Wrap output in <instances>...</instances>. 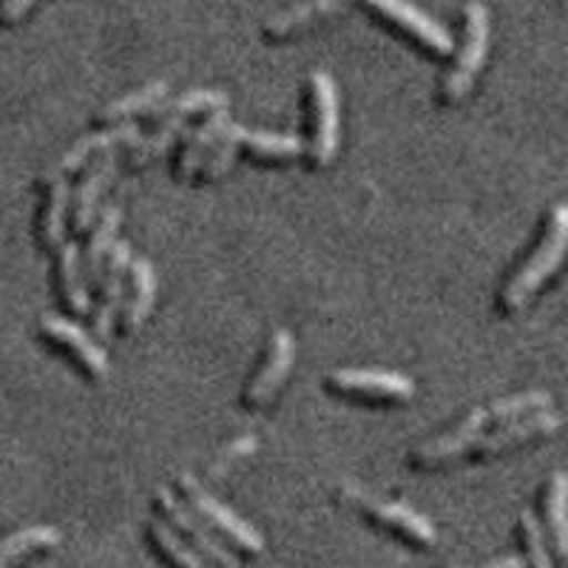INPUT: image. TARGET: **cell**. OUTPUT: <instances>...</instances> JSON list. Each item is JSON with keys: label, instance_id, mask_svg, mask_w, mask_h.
<instances>
[{"label": "cell", "instance_id": "24", "mask_svg": "<svg viewBox=\"0 0 568 568\" xmlns=\"http://www.w3.org/2000/svg\"><path fill=\"white\" fill-rule=\"evenodd\" d=\"M185 120L187 116H182V114L160 116V125H156L154 134L142 136L134 149H131V154H129L131 169H145L149 162H154V160H160V156L169 154L171 145H174V142L182 136V131H185Z\"/></svg>", "mask_w": 568, "mask_h": 568}, {"label": "cell", "instance_id": "16", "mask_svg": "<svg viewBox=\"0 0 568 568\" xmlns=\"http://www.w3.org/2000/svg\"><path fill=\"white\" fill-rule=\"evenodd\" d=\"M142 140V131L136 123H116L114 129L109 131H98V134H89V136H80L74 145L63 154V160L54 165L49 174L52 176H65L71 171L83 169L85 162L91 160L94 154H105V151H114V149H134L136 142Z\"/></svg>", "mask_w": 568, "mask_h": 568}, {"label": "cell", "instance_id": "23", "mask_svg": "<svg viewBox=\"0 0 568 568\" xmlns=\"http://www.w3.org/2000/svg\"><path fill=\"white\" fill-rule=\"evenodd\" d=\"M344 3L347 0H304V3H296V7L273 14L265 23V32L271 38H287V34L298 32V29L313 27L316 20L336 14L338 9H344Z\"/></svg>", "mask_w": 568, "mask_h": 568}, {"label": "cell", "instance_id": "11", "mask_svg": "<svg viewBox=\"0 0 568 568\" xmlns=\"http://www.w3.org/2000/svg\"><path fill=\"white\" fill-rule=\"evenodd\" d=\"M40 333H43L52 344H58V347L69 349V353L83 364V369L89 375H94V378H105V375H109L111 364L105 349L100 347L80 324L71 322V318L45 313V316L40 318Z\"/></svg>", "mask_w": 568, "mask_h": 568}, {"label": "cell", "instance_id": "2", "mask_svg": "<svg viewBox=\"0 0 568 568\" xmlns=\"http://www.w3.org/2000/svg\"><path fill=\"white\" fill-rule=\"evenodd\" d=\"M245 149L256 156H271V160H293L304 151V142L293 134H276V131H256L245 129V125L227 123L216 145L207 154L205 165H202L200 176L202 182H213L225 176L231 165L236 162V154Z\"/></svg>", "mask_w": 568, "mask_h": 568}, {"label": "cell", "instance_id": "4", "mask_svg": "<svg viewBox=\"0 0 568 568\" xmlns=\"http://www.w3.org/2000/svg\"><path fill=\"white\" fill-rule=\"evenodd\" d=\"M338 495H342V500H347V504L358 506V509H362L369 520L387 526V529H393L395 535L407 537V540L415 542V546H435V540H438V535H435V526L429 524L424 515H418L415 509H409L407 504L367 495V491L358 489V486H353V484H344Z\"/></svg>", "mask_w": 568, "mask_h": 568}, {"label": "cell", "instance_id": "7", "mask_svg": "<svg viewBox=\"0 0 568 568\" xmlns=\"http://www.w3.org/2000/svg\"><path fill=\"white\" fill-rule=\"evenodd\" d=\"M313 111H316V134L311 142V156L318 169H327L338 151V85L327 71H313Z\"/></svg>", "mask_w": 568, "mask_h": 568}, {"label": "cell", "instance_id": "9", "mask_svg": "<svg viewBox=\"0 0 568 568\" xmlns=\"http://www.w3.org/2000/svg\"><path fill=\"white\" fill-rule=\"evenodd\" d=\"M367 7L384 14L387 20H393L395 27L413 34L415 40H420L435 54H453V34L446 32V27H440L433 14H426L424 9H418L409 0H367Z\"/></svg>", "mask_w": 568, "mask_h": 568}, {"label": "cell", "instance_id": "14", "mask_svg": "<svg viewBox=\"0 0 568 568\" xmlns=\"http://www.w3.org/2000/svg\"><path fill=\"white\" fill-rule=\"evenodd\" d=\"M131 247L129 242H116L111 247V256L105 262V276L103 284H100V311L94 316V336L100 342H109L111 338V329H114L116 316L123 311V293H125V276H129V267H131Z\"/></svg>", "mask_w": 568, "mask_h": 568}, {"label": "cell", "instance_id": "32", "mask_svg": "<svg viewBox=\"0 0 568 568\" xmlns=\"http://www.w3.org/2000/svg\"><path fill=\"white\" fill-rule=\"evenodd\" d=\"M32 7L34 0H0V23H3V27H12V23H18Z\"/></svg>", "mask_w": 568, "mask_h": 568}, {"label": "cell", "instance_id": "22", "mask_svg": "<svg viewBox=\"0 0 568 568\" xmlns=\"http://www.w3.org/2000/svg\"><path fill=\"white\" fill-rule=\"evenodd\" d=\"M60 542V531L54 526H27L0 540V568H12L20 560L38 555V551L54 549Z\"/></svg>", "mask_w": 568, "mask_h": 568}, {"label": "cell", "instance_id": "13", "mask_svg": "<svg viewBox=\"0 0 568 568\" xmlns=\"http://www.w3.org/2000/svg\"><path fill=\"white\" fill-rule=\"evenodd\" d=\"M116 169H120V156L114 151H105L94 160V165L89 169V174L80 180L78 191L71 196V227L74 233H85L100 213V200H103V191L114 180Z\"/></svg>", "mask_w": 568, "mask_h": 568}, {"label": "cell", "instance_id": "33", "mask_svg": "<svg viewBox=\"0 0 568 568\" xmlns=\"http://www.w3.org/2000/svg\"><path fill=\"white\" fill-rule=\"evenodd\" d=\"M478 568H526V560L524 557H500V560H491L486 562V566H478Z\"/></svg>", "mask_w": 568, "mask_h": 568}, {"label": "cell", "instance_id": "15", "mask_svg": "<svg viewBox=\"0 0 568 568\" xmlns=\"http://www.w3.org/2000/svg\"><path fill=\"white\" fill-rule=\"evenodd\" d=\"M293 362H296V342H293L287 329H276L271 338V353H267L265 364H262V369H258V375L253 378L251 389L245 395L247 407L258 409L271 404L273 395L284 384V378L291 375Z\"/></svg>", "mask_w": 568, "mask_h": 568}, {"label": "cell", "instance_id": "5", "mask_svg": "<svg viewBox=\"0 0 568 568\" xmlns=\"http://www.w3.org/2000/svg\"><path fill=\"white\" fill-rule=\"evenodd\" d=\"M180 486L182 491H185L187 500H191V506L196 509V515L205 517L213 529H220L222 535H225L231 542H236L242 551H247V555H258V551L265 549L262 535H258L247 520H242L240 515H233L222 500H216V497H213L205 486L196 484L191 475H180Z\"/></svg>", "mask_w": 568, "mask_h": 568}, {"label": "cell", "instance_id": "30", "mask_svg": "<svg viewBox=\"0 0 568 568\" xmlns=\"http://www.w3.org/2000/svg\"><path fill=\"white\" fill-rule=\"evenodd\" d=\"M520 531H524V542H526V566L551 568V557H549V549H546L542 526L531 509L520 511Z\"/></svg>", "mask_w": 568, "mask_h": 568}, {"label": "cell", "instance_id": "28", "mask_svg": "<svg viewBox=\"0 0 568 568\" xmlns=\"http://www.w3.org/2000/svg\"><path fill=\"white\" fill-rule=\"evenodd\" d=\"M486 409H489V420L506 424V420L524 418V415L537 413V409H551V395L546 389H526V393H517L511 398L495 400Z\"/></svg>", "mask_w": 568, "mask_h": 568}, {"label": "cell", "instance_id": "27", "mask_svg": "<svg viewBox=\"0 0 568 568\" xmlns=\"http://www.w3.org/2000/svg\"><path fill=\"white\" fill-rule=\"evenodd\" d=\"M149 537H151V542L156 546V551L162 555V560L169 562L171 568H211L205 562V557L196 555L191 546H185V542L180 540V535H176L169 524H162V520H151Z\"/></svg>", "mask_w": 568, "mask_h": 568}, {"label": "cell", "instance_id": "26", "mask_svg": "<svg viewBox=\"0 0 568 568\" xmlns=\"http://www.w3.org/2000/svg\"><path fill=\"white\" fill-rule=\"evenodd\" d=\"M165 98H169V83H165V80H156V83L142 85L140 91H131L125 98L114 100V103H109L105 109H100L98 120H103V123H129L134 114L154 111Z\"/></svg>", "mask_w": 568, "mask_h": 568}, {"label": "cell", "instance_id": "21", "mask_svg": "<svg viewBox=\"0 0 568 568\" xmlns=\"http://www.w3.org/2000/svg\"><path fill=\"white\" fill-rule=\"evenodd\" d=\"M131 278H134V291H131L129 304H125V316H123V329L129 336L140 333V327L145 324V318L154 311V298H156V273L151 267V262L145 258H134L131 262Z\"/></svg>", "mask_w": 568, "mask_h": 568}, {"label": "cell", "instance_id": "18", "mask_svg": "<svg viewBox=\"0 0 568 568\" xmlns=\"http://www.w3.org/2000/svg\"><path fill=\"white\" fill-rule=\"evenodd\" d=\"M227 123H231V114H227V109H216V111H211V116H207L200 129L185 131L187 145H185V154H182V160H180V169H176L180 182L196 180V174L202 171L207 154H211V149L222 136V131L227 129Z\"/></svg>", "mask_w": 568, "mask_h": 568}, {"label": "cell", "instance_id": "25", "mask_svg": "<svg viewBox=\"0 0 568 568\" xmlns=\"http://www.w3.org/2000/svg\"><path fill=\"white\" fill-rule=\"evenodd\" d=\"M546 526H549L555 551L568 560V475L555 471L546 489Z\"/></svg>", "mask_w": 568, "mask_h": 568}, {"label": "cell", "instance_id": "17", "mask_svg": "<svg viewBox=\"0 0 568 568\" xmlns=\"http://www.w3.org/2000/svg\"><path fill=\"white\" fill-rule=\"evenodd\" d=\"M120 222H123V205L120 202H111V205L100 207L98 220L91 225V240L85 247L83 256V271L85 282L89 284H103L105 276V262L111 256V247H114V236L120 231Z\"/></svg>", "mask_w": 568, "mask_h": 568}, {"label": "cell", "instance_id": "6", "mask_svg": "<svg viewBox=\"0 0 568 568\" xmlns=\"http://www.w3.org/2000/svg\"><path fill=\"white\" fill-rule=\"evenodd\" d=\"M156 506L162 509V515L169 517L171 529H176L180 535L187 537V546H191L196 555H202L205 560H211L213 566L220 568H240V560L222 546L220 537H213L211 531H207V526L202 524L194 511H187V506L176 500L174 491L165 489V486L156 489Z\"/></svg>", "mask_w": 568, "mask_h": 568}, {"label": "cell", "instance_id": "8", "mask_svg": "<svg viewBox=\"0 0 568 568\" xmlns=\"http://www.w3.org/2000/svg\"><path fill=\"white\" fill-rule=\"evenodd\" d=\"M560 415L555 409H537V413L524 415V418H515V420H506L500 429L489 435H480L475 440V446L469 449L471 458H491L497 453H506L511 446H520V444H529L535 438H546V435L557 433L560 429Z\"/></svg>", "mask_w": 568, "mask_h": 568}, {"label": "cell", "instance_id": "31", "mask_svg": "<svg viewBox=\"0 0 568 568\" xmlns=\"http://www.w3.org/2000/svg\"><path fill=\"white\" fill-rule=\"evenodd\" d=\"M256 446H258L256 435H240V438L233 440L225 453L216 458V464L211 466V478H222V475H227V469H231V466H236L240 460H245L247 455L256 453Z\"/></svg>", "mask_w": 568, "mask_h": 568}, {"label": "cell", "instance_id": "10", "mask_svg": "<svg viewBox=\"0 0 568 568\" xmlns=\"http://www.w3.org/2000/svg\"><path fill=\"white\" fill-rule=\"evenodd\" d=\"M333 389L344 395H364V398L409 400L415 395V382L389 369H353L344 367L327 378Z\"/></svg>", "mask_w": 568, "mask_h": 568}, {"label": "cell", "instance_id": "12", "mask_svg": "<svg viewBox=\"0 0 568 568\" xmlns=\"http://www.w3.org/2000/svg\"><path fill=\"white\" fill-rule=\"evenodd\" d=\"M486 424H489V409L486 407L471 409V413L466 415L455 429H449V433L438 435V438L429 440V444L413 449L409 458H413V464L418 466H438V464H449V460L455 458H464V455H469L475 440L484 435Z\"/></svg>", "mask_w": 568, "mask_h": 568}, {"label": "cell", "instance_id": "19", "mask_svg": "<svg viewBox=\"0 0 568 568\" xmlns=\"http://www.w3.org/2000/svg\"><path fill=\"white\" fill-rule=\"evenodd\" d=\"M45 185H49V194L40 213V245L58 253L65 245V213H69L71 194L65 176L45 174Z\"/></svg>", "mask_w": 568, "mask_h": 568}, {"label": "cell", "instance_id": "29", "mask_svg": "<svg viewBox=\"0 0 568 568\" xmlns=\"http://www.w3.org/2000/svg\"><path fill=\"white\" fill-rule=\"evenodd\" d=\"M216 109H227V94L225 91H213V89H191L185 91L182 98L169 100V103L156 105L151 114L154 116H165V114H182L191 116L196 111H216Z\"/></svg>", "mask_w": 568, "mask_h": 568}, {"label": "cell", "instance_id": "1", "mask_svg": "<svg viewBox=\"0 0 568 568\" xmlns=\"http://www.w3.org/2000/svg\"><path fill=\"white\" fill-rule=\"evenodd\" d=\"M568 253V202L551 207L549 225H546V236L540 245L535 247L524 267L506 282L504 293H500V311L517 313L524 311L526 302L540 291L542 284L549 282L551 273L562 265V258Z\"/></svg>", "mask_w": 568, "mask_h": 568}, {"label": "cell", "instance_id": "20", "mask_svg": "<svg viewBox=\"0 0 568 568\" xmlns=\"http://www.w3.org/2000/svg\"><path fill=\"white\" fill-rule=\"evenodd\" d=\"M58 282L60 293H63L65 304H69V311L78 313V316H85L91 311V298L78 242H65L58 251Z\"/></svg>", "mask_w": 568, "mask_h": 568}, {"label": "cell", "instance_id": "3", "mask_svg": "<svg viewBox=\"0 0 568 568\" xmlns=\"http://www.w3.org/2000/svg\"><path fill=\"white\" fill-rule=\"evenodd\" d=\"M466 18V34H464V49H460L458 60H455L453 71L446 74L440 94L446 103H458L471 91L478 71L484 69L486 52H489V12L480 0H471L464 9Z\"/></svg>", "mask_w": 568, "mask_h": 568}]
</instances>
